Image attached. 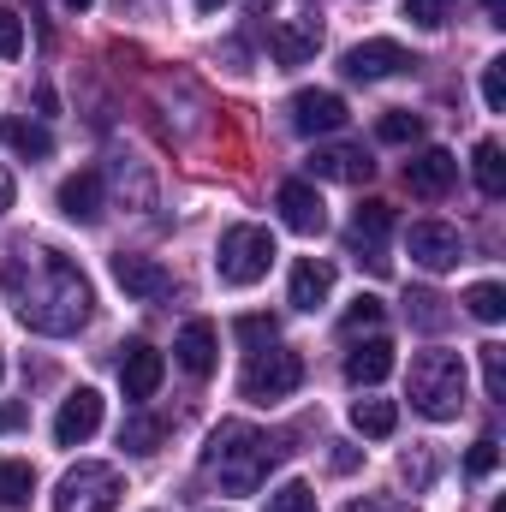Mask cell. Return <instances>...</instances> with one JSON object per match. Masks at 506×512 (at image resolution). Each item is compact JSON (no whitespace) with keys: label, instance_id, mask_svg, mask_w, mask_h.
Masks as SVG:
<instances>
[{"label":"cell","instance_id":"obj_10","mask_svg":"<svg viewBox=\"0 0 506 512\" xmlns=\"http://www.w3.org/2000/svg\"><path fill=\"white\" fill-rule=\"evenodd\" d=\"M417 60L399 48V42H387V36H370V42H358L352 54H346V78H358V84H376V78H393V72H411Z\"/></svg>","mask_w":506,"mask_h":512},{"label":"cell","instance_id":"obj_30","mask_svg":"<svg viewBox=\"0 0 506 512\" xmlns=\"http://www.w3.org/2000/svg\"><path fill=\"white\" fill-rule=\"evenodd\" d=\"M411 322H417V328H429V334H441V328H447L441 298H435V292H411Z\"/></svg>","mask_w":506,"mask_h":512},{"label":"cell","instance_id":"obj_27","mask_svg":"<svg viewBox=\"0 0 506 512\" xmlns=\"http://www.w3.org/2000/svg\"><path fill=\"white\" fill-rule=\"evenodd\" d=\"M465 310H471L477 322H489V328H495V322L506 316V292L495 286V280H483V286H471V292H465Z\"/></svg>","mask_w":506,"mask_h":512},{"label":"cell","instance_id":"obj_12","mask_svg":"<svg viewBox=\"0 0 506 512\" xmlns=\"http://www.w3.org/2000/svg\"><path fill=\"white\" fill-rule=\"evenodd\" d=\"M453 179H459V161L447 149H423V155L405 161V191L411 197H447Z\"/></svg>","mask_w":506,"mask_h":512},{"label":"cell","instance_id":"obj_16","mask_svg":"<svg viewBox=\"0 0 506 512\" xmlns=\"http://www.w3.org/2000/svg\"><path fill=\"white\" fill-rule=\"evenodd\" d=\"M167 376V358L149 346V340H131L126 358H120V382H126V399H149Z\"/></svg>","mask_w":506,"mask_h":512},{"label":"cell","instance_id":"obj_29","mask_svg":"<svg viewBox=\"0 0 506 512\" xmlns=\"http://www.w3.org/2000/svg\"><path fill=\"white\" fill-rule=\"evenodd\" d=\"M161 435H167V429H161L155 417H131L126 429H120V441H126L131 453H155V447H161Z\"/></svg>","mask_w":506,"mask_h":512},{"label":"cell","instance_id":"obj_18","mask_svg":"<svg viewBox=\"0 0 506 512\" xmlns=\"http://www.w3.org/2000/svg\"><path fill=\"white\" fill-rule=\"evenodd\" d=\"M54 203H60V215H66V221H78V227L102 221V173H90V167H84V173H72V179L60 185V197H54Z\"/></svg>","mask_w":506,"mask_h":512},{"label":"cell","instance_id":"obj_26","mask_svg":"<svg viewBox=\"0 0 506 512\" xmlns=\"http://www.w3.org/2000/svg\"><path fill=\"white\" fill-rule=\"evenodd\" d=\"M376 137L381 143H417L423 137V114H411V108H387L376 120Z\"/></svg>","mask_w":506,"mask_h":512},{"label":"cell","instance_id":"obj_17","mask_svg":"<svg viewBox=\"0 0 506 512\" xmlns=\"http://www.w3.org/2000/svg\"><path fill=\"white\" fill-rule=\"evenodd\" d=\"M268 48H274V60H280V66H304V60H316V48H322V24H316V18L274 24Z\"/></svg>","mask_w":506,"mask_h":512},{"label":"cell","instance_id":"obj_24","mask_svg":"<svg viewBox=\"0 0 506 512\" xmlns=\"http://www.w3.org/2000/svg\"><path fill=\"white\" fill-rule=\"evenodd\" d=\"M471 167H477V185H483V197H506V155H501V143H495V137H483V143H477Z\"/></svg>","mask_w":506,"mask_h":512},{"label":"cell","instance_id":"obj_9","mask_svg":"<svg viewBox=\"0 0 506 512\" xmlns=\"http://www.w3.org/2000/svg\"><path fill=\"white\" fill-rule=\"evenodd\" d=\"M96 429H102V393H96V387L66 393V399H60V417H54V441H60V447H84Z\"/></svg>","mask_w":506,"mask_h":512},{"label":"cell","instance_id":"obj_21","mask_svg":"<svg viewBox=\"0 0 506 512\" xmlns=\"http://www.w3.org/2000/svg\"><path fill=\"white\" fill-rule=\"evenodd\" d=\"M393 233V209L381 203V197H370V203H358V215H352V245H370V268H387V256L376 251L381 239Z\"/></svg>","mask_w":506,"mask_h":512},{"label":"cell","instance_id":"obj_7","mask_svg":"<svg viewBox=\"0 0 506 512\" xmlns=\"http://www.w3.org/2000/svg\"><path fill=\"white\" fill-rule=\"evenodd\" d=\"M405 251H411V262H423L429 274H447V268H459L465 239H459V227H447V221H417V227L405 233Z\"/></svg>","mask_w":506,"mask_h":512},{"label":"cell","instance_id":"obj_40","mask_svg":"<svg viewBox=\"0 0 506 512\" xmlns=\"http://www.w3.org/2000/svg\"><path fill=\"white\" fill-rule=\"evenodd\" d=\"M483 12H489V24H506V0H483Z\"/></svg>","mask_w":506,"mask_h":512},{"label":"cell","instance_id":"obj_33","mask_svg":"<svg viewBox=\"0 0 506 512\" xmlns=\"http://www.w3.org/2000/svg\"><path fill=\"white\" fill-rule=\"evenodd\" d=\"M495 465H501V441H495V435H483V441L465 453V471H471V477H489Z\"/></svg>","mask_w":506,"mask_h":512},{"label":"cell","instance_id":"obj_19","mask_svg":"<svg viewBox=\"0 0 506 512\" xmlns=\"http://www.w3.org/2000/svg\"><path fill=\"white\" fill-rule=\"evenodd\" d=\"M328 292H334V268L316 262V256H298V262H292V292H286V298H292L298 310H322Z\"/></svg>","mask_w":506,"mask_h":512},{"label":"cell","instance_id":"obj_25","mask_svg":"<svg viewBox=\"0 0 506 512\" xmlns=\"http://www.w3.org/2000/svg\"><path fill=\"white\" fill-rule=\"evenodd\" d=\"M36 495V471L24 459H0V507H30Z\"/></svg>","mask_w":506,"mask_h":512},{"label":"cell","instance_id":"obj_11","mask_svg":"<svg viewBox=\"0 0 506 512\" xmlns=\"http://www.w3.org/2000/svg\"><path fill=\"white\" fill-rule=\"evenodd\" d=\"M376 173V161L358 149V143H322L310 155V179H334V185H364Z\"/></svg>","mask_w":506,"mask_h":512},{"label":"cell","instance_id":"obj_1","mask_svg":"<svg viewBox=\"0 0 506 512\" xmlns=\"http://www.w3.org/2000/svg\"><path fill=\"white\" fill-rule=\"evenodd\" d=\"M0 286H6L12 316H18L30 334L66 340V334H78V328L90 322V310H96V292H90L84 268H78L72 256H60V251L12 256V262L0 268Z\"/></svg>","mask_w":506,"mask_h":512},{"label":"cell","instance_id":"obj_41","mask_svg":"<svg viewBox=\"0 0 506 512\" xmlns=\"http://www.w3.org/2000/svg\"><path fill=\"white\" fill-rule=\"evenodd\" d=\"M221 6H227V0H197V12H221Z\"/></svg>","mask_w":506,"mask_h":512},{"label":"cell","instance_id":"obj_4","mask_svg":"<svg viewBox=\"0 0 506 512\" xmlns=\"http://www.w3.org/2000/svg\"><path fill=\"white\" fill-rule=\"evenodd\" d=\"M274 268V233L268 227H227L221 233V256H215V274L221 286H256L262 274Z\"/></svg>","mask_w":506,"mask_h":512},{"label":"cell","instance_id":"obj_14","mask_svg":"<svg viewBox=\"0 0 506 512\" xmlns=\"http://www.w3.org/2000/svg\"><path fill=\"white\" fill-rule=\"evenodd\" d=\"M292 126L304 137H328V131L346 126V102L334 90H298L292 96Z\"/></svg>","mask_w":506,"mask_h":512},{"label":"cell","instance_id":"obj_2","mask_svg":"<svg viewBox=\"0 0 506 512\" xmlns=\"http://www.w3.org/2000/svg\"><path fill=\"white\" fill-rule=\"evenodd\" d=\"M274 459H280V447H268V435H256L251 423H221L203 447V471L221 477L227 495H256Z\"/></svg>","mask_w":506,"mask_h":512},{"label":"cell","instance_id":"obj_28","mask_svg":"<svg viewBox=\"0 0 506 512\" xmlns=\"http://www.w3.org/2000/svg\"><path fill=\"white\" fill-rule=\"evenodd\" d=\"M262 512H316V489L310 483H280Z\"/></svg>","mask_w":506,"mask_h":512},{"label":"cell","instance_id":"obj_43","mask_svg":"<svg viewBox=\"0 0 506 512\" xmlns=\"http://www.w3.org/2000/svg\"><path fill=\"white\" fill-rule=\"evenodd\" d=\"M66 6H72V12H84V6H96V0H66Z\"/></svg>","mask_w":506,"mask_h":512},{"label":"cell","instance_id":"obj_5","mask_svg":"<svg viewBox=\"0 0 506 512\" xmlns=\"http://www.w3.org/2000/svg\"><path fill=\"white\" fill-rule=\"evenodd\" d=\"M120 495H126L120 471L84 459V465H72V471L60 477V489H54V512H114L120 507Z\"/></svg>","mask_w":506,"mask_h":512},{"label":"cell","instance_id":"obj_44","mask_svg":"<svg viewBox=\"0 0 506 512\" xmlns=\"http://www.w3.org/2000/svg\"><path fill=\"white\" fill-rule=\"evenodd\" d=\"M0 376H6V358H0Z\"/></svg>","mask_w":506,"mask_h":512},{"label":"cell","instance_id":"obj_42","mask_svg":"<svg viewBox=\"0 0 506 512\" xmlns=\"http://www.w3.org/2000/svg\"><path fill=\"white\" fill-rule=\"evenodd\" d=\"M245 6H251V12H268V6H274V0H245Z\"/></svg>","mask_w":506,"mask_h":512},{"label":"cell","instance_id":"obj_37","mask_svg":"<svg viewBox=\"0 0 506 512\" xmlns=\"http://www.w3.org/2000/svg\"><path fill=\"white\" fill-rule=\"evenodd\" d=\"M274 334H280L274 316H239V340L245 346H274Z\"/></svg>","mask_w":506,"mask_h":512},{"label":"cell","instance_id":"obj_38","mask_svg":"<svg viewBox=\"0 0 506 512\" xmlns=\"http://www.w3.org/2000/svg\"><path fill=\"white\" fill-rule=\"evenodd\" d=\"M24 417H30L24 405H0V435H12V429H24Z\"/></svg>","mask_w":506,"mask_h":512},{"label":"cell","instance_id":"obj_39","mask_svg":"<svg viewBox=\"0 0 506 512\" xmlns=\"http://www.w3.org/2000/svg\"><path fill=\"white\" fill-rule=\"evenodd\" d=\"M6 209H12V173L0 167V215H6Z\"/></svg>","mask_w":506,"mask_h":512},{"label":"cell","instance_id":"obj_32","mask_svg":"<svg viewBox=\"0 0 506 512\" xmlns=\"http://www.w3.org/2000/svg\"><path fill=\"white\" fill-rule=\"evenodd\" d=\"M483 387H489V399H506V352L501 346H483Z\"/></svg>","mask_w":506,"mask_h":512},{"label":"cell","instance_id":"obj_8","mask_svg":"<svg viewBox=\"0 0 506 512\" xmlns=\"http://www.w3.org/2000/svg\"><path fill=\"white\" fill-rule=\"evenodd\" d=\"M274 209H280V221H286L298 239H316V233L328 227V203H322V191H316L310 179H292V185H280Z\"/></svg>","mask_w":506,"mask_h":512},{"label":"cell","instance_id":"obj_3","mask_svg":"<svg viewBox=\"0 0 506 512\" xmlns=\"http://www.w3.org/2000/svg\"><path fill=\"white\" fill-rule=\"evenodd\" d=\"M465 358L459 352H417L411 358V411H423L429 423H447V417H459V405H465Z\"/></svg>","mask_w":506,"mask_h":512},{"label":"cell","instance_id":"obj_23","mask_svg":"<svg viewBox=\"0 0 506 512\" xmlns=\"http://www.w3.org/2000/svg\"><path fill=\"white\" fill-rule=\"evenodd\" d=\"M352 429L370 435V441H387V435L399 429V405H393V399H358V405H352Z\"/></svg>","mask_w":506,"mask_h":512},{"label":"cell","instance_id":"obj_20","mask_svg":"<svg viewBox=\"0 0 506 512\" xmlns=\"http://www.w3.org/2000/svg\"><path fill=\"white\" fill-rule=\"evenodd\" d=\"M393 376V340H364V346H352L346 352V382L352 387H376V382H387Z\"/></svg>","mask_w":506,"mask_h":512},{"label":"cell","instance_id":"obj_6","mask_svg":"<svg viewBox=\"0 0 506 512\" xmlns=\"http://www.w3.org/2000/svg\"><path fill=\"white\" fill-rule=\"evenodd\" d=\"M304 382V358L298 352H256L251 364H245V376H239V393L251 399V405H268V399H286V393H298Z\"/></svg>","mask_w":506,"mask_h":512},{"label":"cell","instance_id":"obj_22","mask_svg":"<svg viewBox=\"0 0 506 512\" xmlns=\"http://www.w3.org/2000/svg\"><path fill=\"white\" fill-rule=\"evenodd\" d=\"M0 143L12 155H24V161H48L54 155V137H48V126H36V120H0Z\"/></svg>","mask_w":506,"mask_h":512},{"label":"cell","instance_id":"obj_13","mask_svg":"<svg viewBox=\"0 0 506 512\" xmlns=\"http://www.w3.org/2000/svg\"><path fill=\"white\" fill-rule=\"evenodd\" d=\"M173 358H179V370L185 376H215V358H221V334H215V322H185L179 328V340H173Z\"/></svg>","mask_w":506,"mask_h":512},{"label":"cell","instance_id":"obj_15","mask_svg":"<svg viewBox=\"0 0 506 512\" xmlns=\"http://www.w3.org/2000/svg\"><path fill=\"white\" fill-rule=\"evenodd\" d=\"M114 280L126 286V298H167L173 292V274L155 262V256H114Z\"/></svg>","mask_w":506,"mask_h":512},{"label":"cell","instance_id":"obj_34","mask_svg":"<svg viewBox=\"0 0 506 512\" xmlns=\"http://www.w3.org/2000/svg\"><path fill=\"white\" fill-rule=\"evenodd\" d=\"M381 310H387V304H381L376 292H364V298H358V304L346 310V334H358V328H376V322H381Z\"/></svg>","mask_w":506,"mask_h":512},{"label":"cell","instance_id":"obj_31","mask_svg":"<svg viewBox=\"0 0 506 512\" xmlns=\"http://www.w3.org/2000/svg\"><path fill=\"white\" fill-rule=\"evenodd\" d=\"M447 12H453V0H405V18H411V24H423V30H441V24H447Z\"/></svg>","mask_w":506,"mask_h":512},{"label":"cell","instance_id":"obj_35","mask_svg":"<svg viewBox=\"0 0 506 512\" xmlns=\"http://www.w3.org/2000/svg\"><path fill=\"white\" fill-rule=\"evenodd\" d=\"M18 54H24V18L0 12V60H18Z\"/></svg>","mask_w":506,"mask_h":512},{"label":"cell","instance_id":"obj_36","mask_svg":"<svg viewBox=\"0 0 506 512\" xmlns=\"http://www.w3.org/2000/svg\"><path fill=\"white\" fill-rule=\"evenodd\" d=\"M483 102H489L495 114L506 108V60H489V66H483Z\"/></svg>","mask_w":506,"mask_h":512}]
</instances>
